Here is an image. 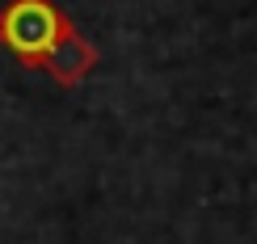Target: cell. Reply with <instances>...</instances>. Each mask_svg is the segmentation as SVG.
Returning <instances> with one entry per match:
<instances>
[{
    "mask_svg": "<svg viewBox=\"0 0 257 244\" xmlns=\"http://www.w3.org/2000/svg\"><path fill=\"white\" fill-rule=\"evenodd\" d=\"M72 30V17L55 0H9L0 9V47L21 68H38L59 47V38Z\"/></svg>",
    "mask_w": 257,
    "mask_h": 244,
    "instance_id": "6da1fadb",
    "label": "cell"
},
{
    "mask_svg": "<svg viewBox=\"0 0 257 244\" xmlns=\"http://www.w3.org/2000/svg\"><path fill=\"white\" fill-rule=\"evenodd\" d=\"M97 59H101V55H97V47H93V42L84 38L76 26H72L68 34L59 38V47L47 55L42 72H47V76L55 80L59 89H76V84H80L84 76H89L93 68H97Z\"/></svg>",
    "mask_w": 257,
    "mask_h": 244,
    "instance_id": "7a4b0ae2",
    "label": "cell"
}]
</instances>
